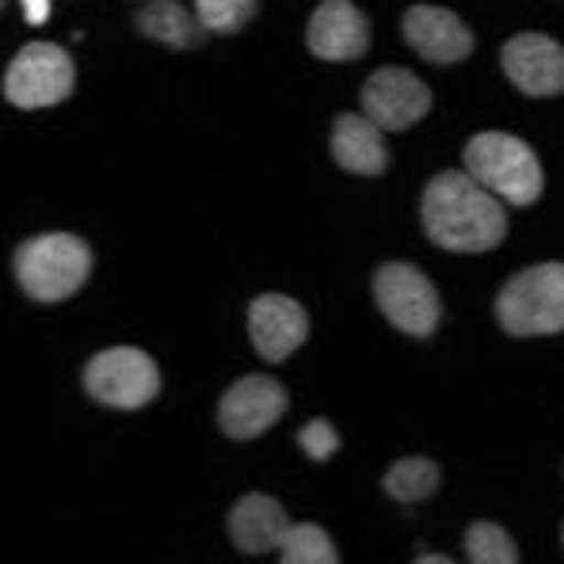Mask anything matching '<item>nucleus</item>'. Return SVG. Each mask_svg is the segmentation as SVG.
<instances>
[{
	"label": "nucleus",
	"instance_id": "2eb2a0df",
	"mask_svg": "<svg viewBox=\"0 0 564 564\" xmlns=\"http://www.w3.org/2000/svg\"><path fill=\"white\" fill-rule=\"evenodd\" d=\"M332 161L355 176H381L389 169L386 130L367 115L344 111L332 122Z\"/></svg>",
	"mask_w": 564,
	"mask_h": 564
},
{
	"label": "nucleus",
	"instance_id": "4468645a",
	"mask_svg": "<svg viewBox=\"0 0 564 564\" xmlns=\"http://www.w3.org/2000/svg\"><path fill=\"white\" fill-rule=\"evenodd\" d=\"M294 522H290L286 508L275 500V496L263 492H248L240 496L229 511V538L240 553H271L282 550V542L290 538Z\"/></svg>",
	"mask_w": 564,
	"mask_h": 564
},
{
	"label": "nucleus",
	"instance_id": "b1692460",
	"mask_svg": "<svg viewBox=\"0 0 564 564\" xmlns=\"http://www.w3.org/2000/svg\"><path fill=\"white\" fill-rule=\"evenodd\" d=\"M561 538H564V530H561Z\"/></svg>",
	"mask_w": 564,
	"mask_h": 564
},
{
	"label": "nucleus",
	"instance_id": "f03ea898",
	"mask_svg": "<svg viewBox=\"0 0 564 564\" xmlns=\"http://www.w3.org/2000/svg\"><path fill=\"white\" fill-rule=\"evenodd\" d=\"M93 275V248L77 234H43L15 248V282L35 302H65Z\"/></svg>",
	"mask_w": 564,
	"mask_h": 564
},
{
	"label": "nucleus",
	"instance_id": "a211bd4d",
	"mask_svg": "<svg viewBox=\"0 0 564 564\" xmlns=\"http://www.w3.org/2000/svg\"><path fill=\"white\" fill-rule=\"evenodd\" d=\"M279 553H282L279 564H339L336 542H332L328 530L317 527V522H297Z\"/></svg>",
	"mask_w": 564,
	"mask_h": 564
},
{
	"label": "nucleus",
	"instance_id": "f8f14e48",
	"mask_svg": "<svg viewBox=\"0 0 564 564\" xmlns=\"http://www.w3.org/2000/svg\"><path fill=\"white\" fill-rule=\"evenodd\" d=\"M305 46L321 62H355L370 50V23L351 0H321L305 28Z\"/></svg>",
	"mask_w": 564,
	"mask_h": 564
},
{
	"label": "nucleus",
	"instance_id": "423d86ee",
	"mask_svg": "<svg viewBox=\"0 0 564 564\" xmlns=\"http://www.w3.org/2000/svg\"><path fill=\"white\" fill-rule=\"evenodd\" d=\"M375 302L389 325L416 339L435 336L438 321H443V302H438L435 282L409 260L381 263L375 275Z\"/></svg>",
	"mask_w": 564,
	"mask_h": 564
},
{
	"label": "nucleus",
	"instance_id": "0eeeda50",
	"mask_svg": "<svg viewBox=\"0 0 564 564\" xmlns=\"http://www.w3.org/2000/svg\"><path fill=\"white\" fill-rule=\"evenodd\" d=\"M77 69H73L69 50L57 43H28L8 62L4 73V99L20 111L54 107L73 96Z\"/></svg>",
	"mask_w": 564,
	"mask_h": 564
},
{
	"label": "nucleus",
	"instance_id": "5701e85b",
	"mask_svg": "<svg viewBox=\"0 0 564 564\" xmlns=\"http://www.w3.org/2000/svg\"><path fill=\"white\" fill-rule=\"evenodd\" d=\"M412 564H458V561H451V557H443V553H420Z\"/></svg>",
	"mask_w": 564,
	"mask_h": 564
},
{
	"label": "nucleus",
	"instance_id": "ddd939ff",
	"mask_svg": "<svg viewBox=\"0 0 564 564\" xmlns=\"http://www.w3.org/2000/svg\"><path fill=\"white\" fill-rule=\"evenodd\" d=\"M401 31L409 39V46L431 65H458L473 54V31L451 8H409L401 20Z\"/></svg>",
	"mask_w": 564,
	"mask_h": 564
},
{
	"label": "nucleus",
	"instance_id": "6e6552de",
	"mask_svg": "<svg viewBox=\"0 0 564 564\" xmlns=\"http://www.w3.org/2000/svg\"><path fill=\"white\" fill-rule=\"evenodd\" d=\"M362 111L381 130H409L431 111V88L401 65L375 69L362 85Z\"/></svg>",
	"mask_w": 564,
	"mask_h": 564
},
{
	"label": "nucleus",
	"instance_id": "aec40b11",
	"mask_svg": "<svg viewBox=\"0 0 564 564\" xmlns=\"http://www.w3.org/2000/svg\"><path fill=\"white\" fill-rule=\"evenodd\" d=\"M260 0H195V15L206 35H237L256 15Z\"/></svg>",
	"mask_w": 564,
	"mask_h": 564
},
{
	"label": "nucleus",
	"instance_id": "9d476101",
	"mask_svg": "<svg viewBox=\"0 0 564 564\" xmlns=\"http://www.w3.org/2000/svg\"><path fill=\"white\" fill-rule=\"evenodd\" d=\"M290 397L286 386L268 375H245L226 389L218 404V427L229 438H256L271 427L275 420H282Z\"/></svg>",
	"mask_w": 564,
	"mask_h": 564
},
{
	"label": "nucleus",
	"instance_id": "6ab92c4d",
	"mask_svg": "<svg viewBox=\"0 0 564 564\" xmlns=\"http://www.w3.org/2000/svg\"><path fill=\"white\" fill-rule=\"evenodd\" d=\"M466 557L469 564H519V545L503 527L480 519L466 530Z\"/></svg>",
	"mask_w": 564,
	"mask_h": 564
},
{
	"label": "nucleus",
	"instance_id": "39448f33",
	"mask_svg": "<svg viewBox=\"0 0 564 564\" xmlns=\"http://www.w3.org/2000/svg\"><path fill=\"white\" fill-rule=\"evenodd\" d=\"M85 393L107 409H145L161 393V370H156L153 355H145L141 347H107L88 359Z\"/></svg>",
	"mask_w": 564,
	"mask_h": 564
},
{
	"label": "nucleus",
	"instance_id": "f257e3e1",
	"mask_svg": "<svg viewBox=\"0 0 564 564\" xmlns=\"http://www.w3.org/2000/svg\"><path fill=\"white\" fill-rule=\"evenodd\" d=\"M423 234L446 252L477 256L492 252L508 237V210L503 198H496L488 187H480L469 172H438L427 180L420 198Z\"/></svg>",
	"mask_w": 564,
	"mask_h": 564
},
{
	"label": "nucleus",
	"instance_id": "412c9836",
	"mask_svg": "<svg viewBox=\"0 0 564 564\" xmlns=\"http://www.w3.org/2000/svg\"><path fill=\"white\" fill-rule=\"evenodd\" d=\"M297 443H302V451L310 454V458H317V462H325L328 454L339 451V435H336V427H332L328 420L305 423L302 435H297Z\"/></svg>",
	"mask_w": 564,
	"mask_h": 564
},
{
	"label": "nucleus",
	"instance_id": "4be33fe9",
	"mask_svg": "<svg viewBox=\"0 0 564 564\" xmlns=\"http://www.w3.org/2000/svg\"><path fill=\"white\" fill-rule=\"evenodd\" d=\"M20 4H23V20L35 23V28L50 20V0H20Z\"/></svg>",
	"mask_w": 564,
	"mask_h": 564
},
{
	"label": "nucleus",
	"instance_id": "9b49d317",
	"mask_svg": "<svg viewBox=\"0 0 564 564\" xmlns=\"http://www.w3.org/2000/svg\"><path fill=\"white\" fill-rule=\"evenodd\" d=\"M248 336L260 359L282 362L310 339V313L286 294H260L248 305Z\"/></svg>",
	"mask_w": 564,
	"mask_h": 564
},
{
	"label": "nucleus",
	"instance_id": "dca6fc26",
	"mask_svg": "<svg viewBox=\"0 0 564 564\" xmlns=\"http://www.w3.org/2000/svg\"><path fill=\"white\" fill-rule=\"evenodd\" d=\"M134 23L145 39H156V43L172 50H195L206 39V28L198 23V15H191L180 0H149L145 8H138Z\"/></svg>",
	"mask_w": 564,
	"mask_h": 564
},
{
	"label": "nucleus",
	"instance_id": "f3484780",
	"mask_svg": "<svg viewBox=\"0 0 564 564\" xmlns=\"http://www.w3.org/2000/svg\"><path fill=\"white\" fill-rule=\"evenodd\" d=\"M438 480H443V473L431 458H401L389 466L381 485L397 503H423L438 492Z\"/></svg>",
	"mask_w": 564,
	"mask_h": 564
},
{
	"label": "nucleus",
	"instance_id": "20e7f679",
	"mask_svg": "<svg viewBox=\"0 0 564 564\" xmlns=\"http://www.w3.org/2000/svg\"><path fill=\"white\" fill-rule=\"evenodd\" d=\"M496 321L511 336L564 332V263H534L503 282L496 294Z\"/></svg>",
	"mask_w": 564,
	"mask_h": 564
},
{
	"label": "nucleus",
	"instance_id": "1a4fd4ad",
	"mask_svg": "<svg viewBox=\"0 0 564 564\" xmlns=\"http://www.w3.org/2000/svg\"><path fill=\"white\" fill-rule=\"evenodd\" d=\"M500 65L522 96H561L564 93V46L542 31H522L500 50Z\"/></svg>",
	"mask_w": 564,
	"mask_h": 564
},
{
	"label": "nucleus",
	"instance_id": "7ed1b4c3",
	"mask_svg": "<svg viewBox=\"0 0 564 564\" xmlns=\"http://www.w3.org/2000/svg\"><path fill=\"white\" fill-rule=\"evenodd\" d=\"M466 172L477 180L480 187H488L496 198L511 206H530L542 198L545 176L538 153L516 134H503V130H485V134L469 138L466 153Z\"/></svg>",
	"mask_w": 564,
	"mask_h": 564
}]
</instances>
